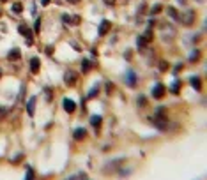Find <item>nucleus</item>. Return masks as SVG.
I'll return each mask as SVG.
<instances>
[{
  "mask_svg": "<svg viewBox=\"0 0 207 180\" xmlns=\"http://www.w3.org/2000/svg\"><path fill=\"white\" fill-rule=\"evenodd\" d=\"M152 124L158 129H161V131H165L166 129V126H168V122H166V115H165V108H158L156 109V115L152 117Z\"/></svg>",
  "mask_w": 207,
  "mask_h": 180,
  "instance_id": "nucleus-1",
  "label": "nucleus"
},
{
  "mask_svg": "<svg viewBox=\"0 0 207 180\" xmlns=\"http://www.w3.org/2000/svg\"><path fill=\"white\" fill-rule=\"evenodd\" d=\"M182 25H186V27H190L191 23L195 21V11H191V9H186V11H182L179 14V18H177Z\"/></svg>",
  "mask_w": 207,
  "mask_h": 180,
  "instance_id": "nucleus-2",
  "label": "nucleus"
},
{
  "mask_svg": "<svg viewBox=\"0 0 207 180\" xmlns=\"http://www.w3.org/2000/svg\"><path fill=\"white\" fill-rule=\"evenodd\" d=\"M161 35H163L165 41H172V39H174V35H175V28L172 27V25H168V23H166V25H163V27H161Z\"/></svg>",
  "mask_w": 207,
  "mask_h": 180,
  "instance_id": "nucleus-3",
  "label": "nucleus"
},
{
  "mask_svg": "<svg viewBox=\"0 0 207 180\" xmlns=\"http://www.w3.org/2000/svg\"><path fill=\"white\" fill-rule=\"evenodd\" d=\"M76 81H78V74L75 71H71V69H69V71L64 74V83L67 85V87H75V85H76Z\"/></svg>",
  "mask_w": 207,
  "mask_h": 180,
  "instance_id": "nucleus-4",
  "label": "nucleus"
},
{
  "mask_svg": "<svg viewBox=\"0 0 207 180\" xmlns=\"http://www.w3.org/2000/svg\"><path fill=\"white\" fill-rule=\"evenodd\" d=\"M163 95H165V85H163V83H156L154 88H152V97L161 99Z\"/></svg>",
  "mask_w": 207,
  "mask_h": 180,
  "instance_id": "nucleus-5",
  "label": "nucleus"
},
{
  "mask_svg": "<svg viewBox=\"0 0 207 180\" xmlns=\"http://www.w3.org/2000/svg\"><path fill=\"white\" fill-rule=\"evenodd\" d=\"M110 28H112V23H110L108 20H103L101 25H99V28H98V34L99 35H106V34L110 32Z\"/></svg>",
  "mask_w": 207,
  "mask_h": 180,
  "instance_id": "nucleus-6",
  "label": "nucleus"
},
{
  "mask_svg": "<svg viewBox=\"0 0 207 180\" xmlns=\"http://www.w3.org/2000/svg\"><path fill=\"white\" fill-rule=\"evenodd\" d=\"M18 32L22 34V35H27V44L32 46V32H30L25 25H20V27H18Z\"/></svg>",
  "mask_w": 207,
  "mask_h": 180,
  "instance_id": "nucleus-7",
  "label": "nucleus"
},
{
  "mask_svg": "<svg viewBox=\"0 0 207 180\" xmlns=\"http://www.w3.org/2000/svg\"><path fill=\"white\" fill-rule=\"evenodd\" d=\"M126 83H128V87H135L136 85V74L131 69L126 72Z\"/></svg>",
  "mask_w": 207,
  "mask_h": 180,
  "instance_id": "nucleus-8",
  "label": "nucleus"
},
{
  "mask_svg": "<svg viewBox=\"0 0 207 180\" xmlns=\"http://www.w3.org/2000/svg\"><path fill=\"white\" fill-rule=\"evenodd\" d=\"M64 109L67 111V113H73V111L76 109V104H75V101H71V99H64Z\"/></svg>",
  "mask_w": 207,
  "mask_h": 180,
  "instance_id": "nucleus-9",
  "label": "nucleus"
},
{
  "mask_svg": "<svg viewBox=\"0 0 207 180\" xmlns=\"http://www.w3.org/2000/svg\"><path fill=\"white\" fill-rule=\"evenodd\" d=\"M39 69H41V62H39V58H36V57H34V58L30 60V71H32L34 74H37Z\"/></svg>",
  "mask_w": 207,
  "mask_h": 180,
  "instance_id": "nucleus-10",
  "label": "nucleus"
},
{
  "mask_svg": "<svg viewBox=\"0 0 207 180\" xmlns=\"http://www.w3.org/2000/svg\"><path fill=\"white\" fill-rule=\"evenodd\" d=\"M36 101H37L36 97H30L28 99V103H27V113L30 115V117H32L34 111H36Z\"/></svg>",
  "mask_w": 207,
  "mask_h": 180,
  "instance_id": "nucleus-11",
  "label": "nucleus"
},
{
  "mask_svg": "<svg viewBox=\"0 0 207 180\" xmlns=\"http://www.w3.org/2000/svg\"><path fill=\"white\" fill-rule=\"evenodd\" d=\"M20 57H22V53H20V49L18 48H12L11 51H9V55H7V58L9 60H18Z\"/></svg>",
  "mask_w": 207,
  "mask_h": 180,
  "instance_id": "nucleus-12",
  "label": "nucleus"
},
{
  "mask_svg": "<svg viewBox=\"0 0 207 180\" xmlns=\"http://www.w3.org/2000/svg\"><path fill=\"white\" fill-rule=\"evenodd\" d=\"M85 136H87L85 129H76L75 131V140H85Z\"/></svg>",
  "mask_w": 207,
  "mask_h": 180,
  "instance_id": "nucleus-13",
  "label": "nucleus"
},
{
  "mask_svg": "<svg viewBox=\"0 0 207 180\" xmlns=\"http://www.w3.org/2000/svg\"><path fill=\"white\" fill-rule=\"evenodd\" d=\"M101 117H99V115H94L92 118H90V124H92L94 127H96V129H99V126H101Z\"/></svg>",
  "mask_w": 207,
  "mask_h": 180,
  "instance_id": "nucleus-14",
  "label": "nucleus"
},
{
  "mask_svg": "<svg viewBox=\"0 0 207 180\" xmlns=\"http://www.w3.org/2000/svg\"><path fill=\"white\" fill-rule=\"evenodd\" d=\"M190 81H191V87H193V88H196V90H200V87H202V85H200V78H191V80H190Z\"/></svg>",
  "mask_w": 207,
  "mask_h": 180,
  "instance_id": "nucleus-15",
  "label": "nucleus"
},
{
  "mask_svg": "<svg viewBox=\"0 0 207 180\" xmlns=\"http://www.w3.org/2000/svg\"><path fill=\"white\" fill-rule=\"evenodd\" d=\"M82 69H83V72H89L90 71V69H92V64H90V62H89V60H83L82 62Z\"/></svg>",
  "mask_w": 207,
  "mask_h": 180,
  "instance_id": "nucleus-16",
  "label": "nucleus"
},
{
  "mask_svg": "<svg viewBox=\"0 0 207 180\" xmlns=\"http://www.w3.org/2000/svg\"><path fill=\"white\" fill-rule=\"evenodd\" d=\"M166 11H168V16L172 18V20H177V18H179V14H177V11H175L174 7H168Z\"/></svg>",
  "mask_w": 207,
  "mask_h": 180,
  "instance_id": "nucleus-17",
  "label": "nucleus"
},
{
  "mask_svg": "<svg viewBox=\"0 0 207 180\" xmlns=\"http://www.w3.org/2000/svg\"><path fill=\"white\" fill-rule=\"evenodd\" d=\"M98 92H99V85H96V87H94L92 90H90V92H89V95H87V97H89V99L96 97V95H98Z\"/></svg>",
  "mask_w": 207,
  "mask_h": 180,
  "instance_id": "nucleus-18",
  "label": "nucleus"
},
{
  "mask_svg": "<svg viewBox=\"0 0 207 180\" xmlns=\"http://www.w3.org/2000/svg\"><path fill=\"white\" fill-rule=\"evenodd\" d=\"M12 11L16 12V14H20V12L23 11V7H22V4L20 2H16V4H12Z\"/></svg>",
  "mask_w": 207,
  "mask_h": 180,
  "instance_id": "nucleus-19",
  "label": "nucleus"
},
{
  "mask_svg": "<svg viewBox=\"0 0 207 180\" xmlns=\"http://www.w3.org/2000/svg\"><path fill=\"white\" fill-rule=\"evenodd\" d=\"M166 69H168V64H166V62H165V60H161V62H159V71H166Z\"/></svg>",
  "mask_w": 207,
  "mask_h": 180,
  "instance_id": "nucleus-20",
  "label": "nucleus"
},
{
  "mask_svg": "<svg viewBox=\"0 0 207 180\" xmlns=\"http://www.w3.org/2000/svg\"><path fill=\"white\" fill-rule=\"evenodd\" d=\"M179 87H181V81H175L174 85H172V92L177 94V92H179Z\"/></svg>",
  "mask_w": 207,
  "mask_h": 180,
  "instance_id": "nucleus-21",
  "label": "nucleus"
},
{
  "mask_svg": "<svg viewBox=\"0 0 207 180\" xmlns=\"http://www.w3.org/2000/svg\"><path fill=\"white\" fill-rule=\"evenodd\" d=\"M151 12H152V14H158V12H161V6H159V4H156V6L151 9Z\"/></svg>",
  "mask_w": 207,
  "mask_h": 180,
  "instance_id": "nucleus-22",
  "label": "nucleus"
},
{
  "mask_svg": "<svg viewBox=\"0 0 207 180\" xmlns=\"http://www.w3.org/2000/svg\"><path fill=\"white\" fill-rule=\"evenodd\" d=\"M32 178H34V171H32V168L28 166L27 168V180H32Z\"/></svg>",
  "mask_w": 207,
  "mask_h": 180,
  "instance_id": "nucleus-23",
  "label": "nucleus"
},
{
  "mask_svg": "<svg viewBox=\"0 0 207 180\" xmlns=\"http://www.w3.org/2000/svg\"><path fill=\"white\" fill-rule=\"evenodd\" d=\"M34 30H36V32H39V30H41V18H37V20H36V25H34Z\"/></svg>",
  "mask_w": 207,
  "mask_h": 180,
  "instance_id": "nucleus-24",
  "label": "nucleus"
},
{
  "mask_svg": "<svg viewBox=\"0 0 207 180\" xmlns=\"http://www.w3.org/2000/svg\"><path fill=\"white\" fill-rule=\"evenodd\" d=\"M44 94H46V101H51V88H44Z\"/></svg>",
  "mask_w": 207,
  "mask_h": 180,
  "instance_id": "nucleus-25",
  "label": "nucleus"
},
{
  "mask_svg": "<svg viewBox=\"0 0 207 180\" xmlns=\"http://www.w3.org/2000/svg\"><path fill=\"white\" fill-rule=\"evenodd\" d=\"M6 115H7V108L6 106H0V118H4Z\"/></svg>",
  "mask_w": 207,
  "mask_h": 180,
  "instance_id": "nucleus-26",
  "label": "nucleus"
},
{
  "mask_svg": "<svg viewBox=\"0 0 207 180\" xmlns=\"http://www.w3.org/2000/svg\"><path fill=\"white\" fill-rule=\"evenodd\" d=\"M198 53H200V51H193V53L190 55V60H191V62H195V60L198 58Z\"/></svg>",
  "mask_w": 207,
  "mask_h": 180,
  "instance_id": "nucleus-27",
  "label": "nucleus"
},
{
  "mask_svg": "<svg viewBox=\"0 0 207 180\" xmlns=\"http://www.w3.org/2000/svg\"><path fill=\"white\" fill-rule=\"evenodd\" d=\"M136 43H138V46L142 48V46H145V39H143V37H138V41H136Z\"/></svg>",
  "mask_w": 207,
  "mask_h": 180,
  "instance_id": "nucleus-28",
  "label": "nucleus"
},
{
  "mask_svg": "<svg viewBox=\"0 0 207 180\" xmlns=\"http://www.w3.org/2000/svg\"><path fill=\"white\" fill-rule=\"evenodd\" d=\"M181 69H182V64H177V66H175V69H174V72H179Z\"/></svg>",
  "mask_w": 207,
  "mask_h": 180,
  "instance_id": "nucleus-29",
  "label": "nucleus"
},
{
  "mask_svg": "<svg viewBox=\"0 0 207 180\" xmlns=\"http://www.w3.org/2000/svg\"><path fill=\"white\" fill-rule=\"evenodd\" d=\"M104 4H106V6H113L115 0H104Z\"/></svg>",
  "mask_w": 207,
  "mask_h": 180,
  "instance_id": "nucleus-30",
  "label": "nucleus"
},
{
  "mask_svg": "<svg viewBox=\"0 0 207 180\" xmlns=\"http://www.w3.org/2000/svg\"><path fill=\"white\" fill-rule=\"evenodd\" d=\"M20 159H22V154H20V155H16V157H12V163H18Z\"/></svg>",
  "mask_w": 207,
  "mask_h": 180,
  "instance_id": "nucleus-31",
  "label": "nucleus"
},
{
  "mask_svg": "<svg viewBox=\"0 0 207 180\" xmlns=\"http://www.w3.org/2000/svg\"><path fill=\"white\" fill-rule=\"evenodd\" d=\"M41 4H43V6H48V4H50V0H41Z\"/></svg>",
  "mask_w": 207,
  "mask_h": 180,
  "instance_id": "nucleus-32",
  "label": "nucleus"
},
{
  "mask_svg": "<svg viewBox=\"0 0 207 180\" xmlns=\"http://www.w3.org/2000/svg\"><path fill=\"white\" fill-rule=\"evenodd\" d=\"M67 2H71V4H78L80 0H67Z\"/></svg>",
  "mask_w": 207,
  "mask_h": 180,
  "instance_id": "nucleus-33",
  "label": "nucleus"
},
{
  "mask_svg": "<svg viewBox=\"0 0 207 180\" xmlns=\"http://www.w3.org/2000/svg\"><path fill=\"white\" fill-rule=\"evenodd\" d=\"M179 2H181V4H182V6H184V4H186V2H188V0H179Z\"/></svg>",
  "mask_w": 207,
  "mask_h": 180,
  "instance_id": "nucleus-34",
  "label": "nucleus"
},
{
  "mask_svg": "<svg viewBox=\"0 0 207 180\" xmlns=\"http://www.w3.org/2000/svg\"><path fill=\"white\" fill-rule=\"evenodd\" d=\"M0 2H7V0H0Z\"/></svg>",
  "mask_w": 207,
  "mask_h": 180,
  "instance_id": "nucleus-35",
  "label": "nucleus"
},
{
  "mask_svg": "<svg viewBox=\"0 0 207 180\" xmlns=\"http://www.w3.org/2000/svg\"><path fill=\"white\" fill-rule=\"evenodd\" d=\"M0 76H2V71H0Z\"/></svg>",
  "mask_w": 207,
  "mask_h": 180,
  "instance_id": "nucleus-36",
  "label": "nucleus"
},
{
  "mask_svg": "<svg viewBox=\"0 0 207 180\" xmlns=\"http://www.w3.org/2000/svg\"><path fill=\"white\" fill-rule=\"evenodd\" d=\"M0 14H2V11H0Z\"/></svg>",
  "mask_w": 207,
  "mask_h": 180,
  "instance_id": "nucleus-37",
  "label": "nucleus"
},
{
  "mask_svg": "<svg viewBox=\"0 0 207 180\" xmlns=\"http://www.w3.org/2000/svg\"><path fill=\"white\" fill-rule=\"evenodd\" d=\"M200 2H204V0H200Z\"/></svg>",
  "mask_w": 207,
  "mask_h": 180,
  "instance_id": "nucleus-38",
  "label": "nucleus"
}]
</instances>
